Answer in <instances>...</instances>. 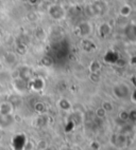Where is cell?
Masks as SVG:
<instances>
[{"label":"cell","mask_w":136,"mask_h":150,"mask_svg":"<svg viewBox=\"0 0 136 150\" xmlns=\"http://www.w3.org/2000/svg\"><path fill=\"white\" fill-rule=\"evenodd\" d=\"M48 15L51 19L55 20V21H60L62 20L64 17H65L66 11L64 6L62 4H59V3H52L48 6Z\"/></svg>","instance_id":"6da1fadb"},{"label":"cell","mask_w":136,"mask_h":150,"mask_svg":"<svg viewBox=\"0 0 136 150\" xmlns=\"http://www.w3.org/2000/svg\"><path fill=\"white\" fill-rule=\"evenodd\" d=\"M131 89L130 87L125 83H118L113 87V94L116 98L127 99L131 97Z\"/></svg>","instance_id":"7a4b0ae2"},{"label":"cell","mask_w":136,"mask_h":150,"mask_svg":"<svg viewBox=\"0 0 136 150\" xmlns=\"http://www.w3.org/2000/svg\"><path fill=\"white\" fill-rule=\"evenodd\" d=\"M93 32V27L88 21H81L77 25V33L80 37L87 38Z\"/></svg>","instance_id":"3957f363"},{"label":"cell","mask_w":136,"mask_h":150,"mask_svg":"<svg viewBox=\"0 0 136 150\" xmlns=\"http://www.w3.org/2000/svg\"><path fill=\"white\" fill-rule=\"evenodd\" d=\"M92 8H93V13L96 15H103L107 10V6H106V3L102 0H96V2L92 6Z\"/></svg>","instance_id":"277c9868"},{"label":"cell","mask_w":136,"mask_h":150,"mask_svg":"<svg viewBox=\"0 0 136 150\" xmlns=\"http://www.w3.org/2000/svg\"><path fill=\"white\" fill-rule=\"evenodd\" d=\"M29 87H30L32 90L34 91H42L44 88H45V81L41 77H35L32 78L30 81H29Z\"/></svg>","instance_id":"5b68a950"},{"label":"cell","mask_w":136,"mask_h":150,"mask_svg":"<svg viewBox=\"0 0 136 150\" xmlns=\"http://www.w3.org/2000/svg\"><path fill=\"white\" fill-rule=\"evenodd\" d=\"M98 33L101 38H106L107 36H110V34L112 33L111 24L107 23V22H102V23H100V25H99V28H98Z\"/></svg>","instance_id":"8992f818"},{"label":"cell","mask_w":136,"mask_h":150,"mask_svg":"<svg viewBox=\"0 0 136 150\" xmlns=\"http://www.w3.org/2000/svg\"><path fill=\"white\" fill-rule=\"evenodd\" d=\"M125 35L130 41H136V27L133 23L128 24L125 28Z\"/></svg>","instance_id":"52a82bcc"},{"label":"cell","mask_w":136,"mask_h":150,"mask_svg":"<svg viewBox=\"0 0 136 150\" xmlns=\"http://www.w3.org/2000/svg\"><path fill=\"white\" fill-rule=\"evenodd\" d=\"M81 46H82V49H83L85 52H87V53L93 52L94 50L96 49L95 42H94V41H92L90 39H88V38H83Z\"/></svg>","instance_id":"ba28073f"},{"label":"cell","mask_w":136,"mask_h":150,"mask_svg":"<svg viewBox=\"0 0 136 150\" xmlns=\"http://www.w3.org/2000/svg\"><path fill=\"white\" fill-rule=\"evenodd\" d=\"M14 86H15V89H16L17 91L25 92L26 90H27L28 86H29V83L24 81V79H21L20 77H18L14 81Z\"/></svg>","instance_id":"9c48e42d"},{"label":"cell","mask_w":136,"mask_h":150,"mask_svg":"<svg viewBox=\"0 0 136 150\" xmlns=\"http://www.w3.org/2000/svg\"><path fill=\"white\" fill-rule=\"evenodd\" d=\"M19 77L29 83V81L32 79V71H31L30 68L22 67L21 69H20V71H19Z\"/></svg>","instance_id":"30bf717a"},{"label":"cell","mask_w":136,"mask_h":150,"mask_svg":"<svg viewBox=\"0 0 136 150\" xmlns=\"http://www.w3.org/2000/svg\"><path fill=\"white\" fill-rule=\"evenodd\" d=\"M13 111V105L10 102H4L0 105V114L1 115H10Z\"/></svg>","instance_id":"8fae6325"},{"label":"cell","mask_w":136,"mask_h":150,"mask_svg":"<svg viewBox=\"0 0 136 150\" xmlns=\"http://www.w3.org/2000/svg\"><path fill=\"white\" fill-rule=\"evenodd\" d=\"M104 62H107V64H117L119 56L118 54L114 51H109L106 52V54L104 55Z\"/></svg>","instance_id":"7c38bea8"},{"label":"cell","mask_w":136,"mask_h":150,"mask_svg":"<svg viewBox=\"0 0 136 150\" xmlns=\"http://www.w3.org/2000/svg\"><path fill=\"white\" fill-rule=\"evenodd\" d=\"M131 13H132V8L128 3H125L119 8V14L122 17H129L131 15Z\"/></svg>","instance_id":"4fadbf2b"},{"label":"cell","mask_w":136,"mask_h":150,"mask_svg":"<svg viewBox=\"0 0 136 150\" xmlns=\"http://www.w3.org/2000/svg\"><path fill=\"white\" fill-rule=\"evenodd\" d=\"M59 107L62 110H64V111H68V110L71 109V104L68 99L61 98L60 100H59Z\"/></svg>","instance_id":"5bb4252c"},{"label":"cell","mask_w":136,"mask_h":150,"mask_svg":"<svg viewBox=\"0 0 136 150\" xmlns=\"http://www.w3.org/2000/svg\"><path fill=\"white\" fill-rule=\"evenodd\" d=\"M100 69H101V64L98 60H94V62H92V64H90V66H89L90 72L92 73H99Z\"/></svg>","instance_id":"9a60e30c"},{"label":"cell","mask_w":136,"mask_h":150,"mask_svg":"<svg viewBox=\"0 0 136 150\" xmlns=\"http://www.w3.org/2000/svg\"><path fill=\"white\" fill-rule=\"evenodd\" d=\"M101 107L105 110L106 113L110 112V111H113V109H114V106H113V104H112L111 102H103V103H102V106H101Z\"/></svg>","instance_id":"2e32d148"},{"label":"cell","mask_w":136,"mask_h":150,"mask_svg":"<svg viewBox=\"0 0 136 150\" xmlns=\"http://www.w3.org/2000/svg\"><path fill=\"white\" fill-rule=\"evenodd\" d=\"M96 114H97L99 117H103V116L106 115V112H105V110H104L102 107H99L98 109L96 110Z\"/></svg>","instance_id":"e0dca14e"},{"label":"cell","mask_w":136,"mask_h":150,"mask_svg":"<svg viewBox=\"0 0 136 150\" xmlns=\"http://www.w3.org/2000/svg\"><path fill=\"white\" fill-rule=\"evenodd\" d=\"M129 113V120H132V121L136 122V109L131 110Z\"/></svg>","instance_id":"ac0fdd59"},{"label":"cell","mask_w":136,"mask_h":150,"mask_svg":"<svg viewBox=\"0 0 136 150\" xmlns=\"http://www.w3.org/2000/svg\"><path fill=\"white\" fill-rule=\"evenodd\" d=\"M28 19H29L30 21H35L36 19H37V15H36L35 13L31 12V13L28 14Z\"/></svg>","instance_id":"d6986e66"},{"label":"cell","mask_w":136,"mask_h":150,"mask_svg":"<svg viewBox=\"0 0 136 150\" xmlns=\"http://www.w3.org/2000/svg\"><path fill=\"white\" fill-rule=\"evenodd\" d=\"M90 78H92V81H98L99 78H100V75H99V73H92Z\"/></svg>","instance_id":"ffe728a7"},{"label":"cell","mask_w":136,"mask_h":150,"mask_svg":"<svg viewBox=\"0 0 136 150\" xmlns=\"http://www.w3.org/2000/svg\"><path fill=\"white\" fill-rule=\"evenodd\" d=\"M27 2L29 3L30 6H37V4H39L41 0H27Z\"/></svg>","instance_id":"44dd1931"},{"label":"cell","mask_w":136,"mask_h":150,"mask_svg":"<svg viewBox=\"0 0 136 150\" xmlns=\"http://www.w3.org/2000/svg\"><path fill=\"white\" fill-rule=\"evenodd\" d=\"M131 98L133 99L134 102H136V91H134V92L131 93Z\"/></svg>","instance_id":"7402d4cb"},{"label":"cell","mask_w":136,"mask_h":150,"mask_svg":"<svg viewBox=\"0 0 136 150\" xmlns=\"http://www.w3.org/2000/svg\"><path fill=\"white\" fill-rule=\"evenodd\" d=\"M18 1H22V2H27V0H18Z\"/></svg>","instance_id":"603a6c76"},{"label":"cell","mask_w":136,"mask_h":150,"mask_svg":"<svg viewBox=\"0 0 136 150\" xmlns=\"http://www.w3.org/2000/svg\"><path fill=\"white\" fill-rule=\"evenodd\" d=\"M133 24H134V25H135V27H136V22H134V23H133Z\"/></svg>","instance_id":"cb8c5ba5"}]
</instances>
